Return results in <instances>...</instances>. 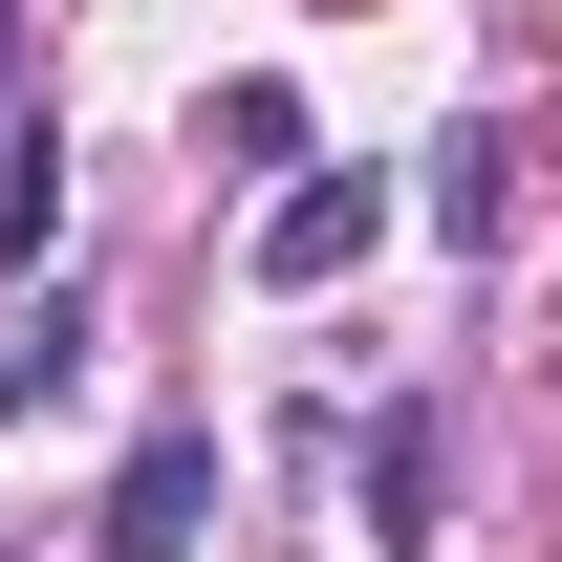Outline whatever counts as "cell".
<instances>
[{"label":"cell","mask_w":562,"mask_h":562,"mask_svg":"<svg viewBox=\"0 0 562 562\" xmlns=\"http://www.w3.org/2000/svg\"><path fill=\"white\" fill-rule=\"evenodd\" d=\"M195 519H216V432H151L109 476V562H195Z\"/></svg>","instance_id":"6da1fadb"},{"label":"cell","mask_w":562,"mask_h":562,"mask_svg":"<svg viewBox=\"0 0 562 562\" xmlns=\"http://www.w3.org/2000/svg\"><path fill=\"white\" fill-rule=\"evenodd\" d=\"M368 238H390V173H303V195L260 216V281H347Z\"/></svg>","instance_id":"7a4b0ae2"},{"label":"cell","mask_w":562,"mask_h":562,"mask_svg":"<svg viewBox=\"0 0 562 562\" xmlns=\"http://www.w3.org/2000/svg\"><path fill=\"white\" fill-rule=\"evenodd\" d=\"M66 368H87V303H66V281H44V303H22V325H0V412H44V390H66Z\"/></svg>","instance_id":"3957f363"},{"label":"cell","mask_w":562,"mask_h":562,"mask_svg":"<svg viewBox=\"0 0 562 562\" xmlns=\"http://www.w3.org/2000/svg\"><path fill=\"white\" fill-rule=\"evenodd\" d=\"M0 66H22V0H0Z\"/></svg>","instance_id":"277c9868"}]
</instances>
